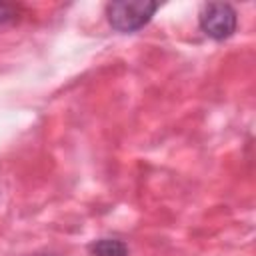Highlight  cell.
<instances>
[{"label": "cell", "instance_id": "cell-1", "mask_svg": "<svg viewBox=\"0 0 256 256\" xmlns=\"http://www.w3.org/2000/svg\"><path fill=\"white\" fill-rule=\"evenodd\" d=\"M158 10V2L150 0H122L106 4V20L112 30L120 34H132L144 28Z\"/></svg>", "mask_w": 256, "mask_h": 256}, {"label": "cell", "instance_id": "cell-2", "mask_svg": "<svg viewBox=\"0 0 256 256\" xmlns=\"http://www.w3.org/2000/svg\"><path fill=\"white\" fill-rule=\"evenodd\" d=\"M198 24L208 38L222 42L236 32L238 14L228 2H208L198 12Z\"/></svg>", "mask_w": 256, "mask_h": 256}, {"label": "cell", "instance_id": "cell-3", "mask_svg": "<svg viewBox=\"0 0 256 256\" xmlns=\"http://www.w3.org/2000/svg\"><path fill=\"white\" fill-rule=\"evenodd\" d=\"M88 252H90V256H128L130 254V248L120 238L104 236V238L92 240L88 244Z\"/></svg>", "mask_w": 256, "mask_h": 256}, {"label": "cell", "instance_id": "cell-4", "mask_svg": "<svg viewBox=\"0 0 256 256\" xmlns=\"http://www.w3.org/2000/svg\"><path fill=\"white\" fill-rule=\"evenodd\" d=\"M18 6L16 4H8V2H0V26H8L12 22L18 20Z\"/></svg>", "mask_w": 256, "mask_h": 256}, {"label": "cell", "instance_id": "cell-5", "mask_svg": "<svg viewBox=\"0 0 256 256\" xmlns=\"http://www.w3.org/2000/svg\"><path fill=\"white\" fill-rule=\"evenodd\" d=\"M30 256H58V254H50V252H40V254H30Z\"/></svg>", "mask_w": 256, "mask_h": 256}]
</instances>
